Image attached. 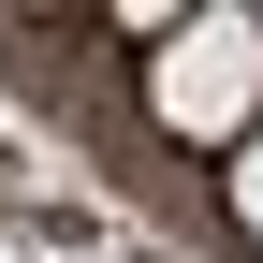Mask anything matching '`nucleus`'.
Here are the masks:
<instances>
[{
	"label": "nucleus",
	"mask_w": 263,
	"mask_h": 263,
	"mask_svg": "<svg viewBox=\"0 0 263 263\" xmlns=\"http://www.w3.org/2000/svg\"><path fill=\"white\" fill-rule=\"evenodd\" d=\"M146 103L190 146H219V132L249 146V117H263V15H176L161 59H146Z\"/></svg>",
	"instance_id": "1"
},
{
	"label": "nucleus",
	"mask_w": 263,
	"mask_h": 263,
	"mask_svg": "<svg viewBox=\"0 0 263 263\" xmlns=\"http://www.w3.org/2000/svg\"><path fill=\"white\" fill-rule=\"evenodd\" d=\"M234 219L263 234V117H249V146H234Z\"/></svg>",
	"instance_id": "2"
}]
</instances>
